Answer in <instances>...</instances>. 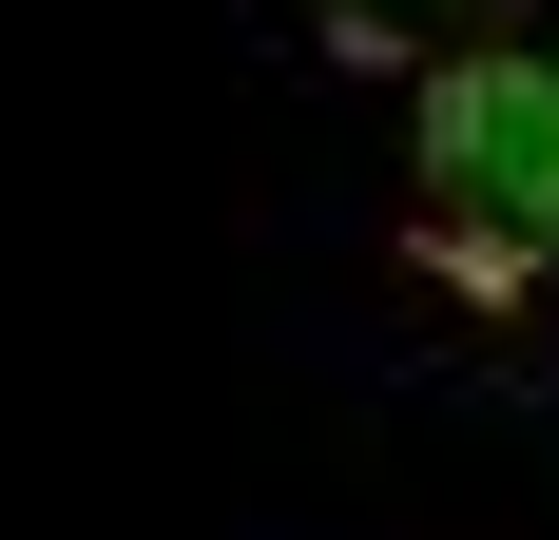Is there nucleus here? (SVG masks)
Segmentation results:
<instances>
[{
    "label": "nucleus",
    "mask_w": 559,
    "mask_h": 540,
    "mask_svg": "<svg viewBox=\"0 0 559 540\" xmlns=\"http://www.w3.org/2000/svg\"><path fill=\"white\" fill-rule=\"evenodd\" d=\"M405 213L463 290H521L559 270V58L540 39H463L405 116Z\"/></svg>",
    "instance_id": "obj_1"
},
{
    "label": "nucleus",
    "mask_w": 559,
    "mask_h": 540,
    "mask_svg": "<svg viewBox=\"0 0 559 540\" xmlns=\"http://www.w3.org/2000/svg\"><path fill=\"white\" fill-rule=\"evenodd\" d=\"M309 20H329V39H463L483 0H309Z\"/></svg>",
    "instance_id": "obj_2"
}]
</instances>
